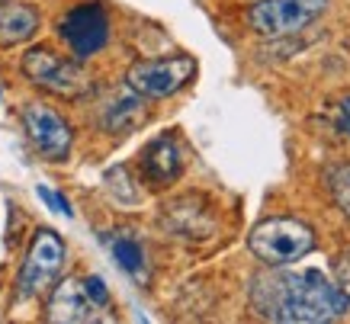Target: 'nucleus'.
Listing matches in <instances>:
<instances>
[{"label": "nucleus", "instance_id": "obj_19", "mask_svg": "<svg viewBox=\"0 0 350 324\" xmlns=\"http://www.w3.org/2000/svg\"><path fill=\"white\" fill-rule=\"evenodd\" d=\"M0 7H3V0H0Z\"/></svg>", "mask_w": 350, "mask_h": 324}, {"label": "nucleus", "instance_id": "obj_16", "mask_svg": "<svg viewBox=\"0 0 350 324\" xmlns=\"http://www.w3.org/2000/svg\"><path fill=\"white\" fill-rule=\"evenodd\" d=\"M81 286H84L87 299H90L96 308H107V305H109V289H107V282L100 280V276H87Z\"/></svg>", "mask_w": 350, "mask_h": 324}, {"label": "nucleus", "instance_id": "obj_5", "mask_svg": "<svg viewBox=\"0 0 350 324\" xmlns=\"http://www.w3.org/2000/svg\"><path fill=\"white\" fill-rule=\"evenodd\" d=\"M64 241L55 234L52 228H39L36 238H32L29 251H26V260L20 267V276H16V295L20 299H36L42 295L64 267Z\"/></svg>", "mask_w": 350, "mask_h": 324}, {"label": "nucleus", "instance_id": "obj_2", "mask_svg": "<svg viewBox=\"0 0 350 324\" xmlns=\"http://www.w3.org/2000/svg\"><path fill=\"white\" fill-rule=\"evenodd\" d=\"M247 247L264 267H289L315 247V231L302 219L276 215L254 225V231L247 234Z\"/></svg>", "mask_w": 350, "mask_h": 324}, {"label": "nucleus", "instance_id": "obj_7", "mask_svg": "<svg viewBox=\"0 0 350 324\" xmlns=\"http://www.w3.org/2000/svg\"><path fill=\"white\" fill-rule=\"evenodd\" d=\"M58 36H62L71 55H75L77 62H84V58H94L103 45L109 42V13L103 3H81L75 10H68L58 23Z\"/></svg>", "mask_w": 350, "mask_h": 324}, {"label": "nucleus", "instance_id": "obj_14", "mask_svg": "<svg viewBox=\"0 0 350 324\" xmlns=\"http://www.w3.org/2000/svg\"><path fill=\"white\" fill-rule=\"evenodd\" d=\"M328 183H331V196H334V202H338V209L350 219V164L331 170Z\"/></svg>", "mask_w": 350, "mask_h": 324}, {"label": "nucleus", "instance_id": "obj_9", "mask_svg": "<svg viewBox=\"0 0 350 324\" xmlns=\"http://www.w3.org/2000/svg\"><path fill=\"white\" fill-rule=\"evenodd\" d=\"M49 321H64V324H84L96 321V305L87 299L84 286L77 280H64L55 286L52 299H49Z\"/></svg>", "mask_w": 350, "mask_h": 324}, {"label": "nucleus", "instance_id": "obj_3", "mask_svg": "<svg viewBox=\"0 0 350 324\" xmlns=\"http://www.w3.org/2000/svg\"><path fill=\"white\" fill-rule=\"evenodd\" d=\"M20 68L39 90H49V94L62 96V100H81V96L90 94V74L81 68V62L62 58L45 45L29 49L23 55Z\"/></svg>", "mask_w": 350, "mask_h": 324}, {"label": "nucleus", "instance_id": "obj_11", "mask_svg": "<svg viewBox=\"0 0 350 324\" xmlns=\"http://www.w3.org/2000/svg\"><path fill=\"white\" fill-rule=\"evenodd\" d=\"M36 29H39V10H36V7L3 0V7H0V45H3V49L32 39Z\"/></svg>", "mask_w": 350, "mask_h": 324}, {"label": "nucleus", "instance_id": "obj_6", "mask_svg": "<svg viewBox=\"0 0 350 324\" xmlns=\"http://www.w3.org/2000/svg\"><path fill=\"white\" fill-rule=\"evenodd\" d=\"M325 10H328V0H257L247 10V23L257 36L280 39V36L306 29Z\"/></svg>", "mask_w": 350, "mask_h": 324}, {"label": "nucleus", "instance_id": "obj_4", "mask_svg": "<svg viewBox=\"0 0 350 324\" xmlns=\"http://www.w3.org/2000/svg\"><path fill=\"white\" fill-rule=\"evenodd\" d=\"M196 74V62L190 55H174V58H145L135 62L126 71V87L135 90L138 96H148V100H164L174 96L177 90L193 81Z\"/></svg>", "mask_w": 350, "mask_h": 324}, {"label": "nucleus", "instance_id": "obj_10", "mask_svg": "<svg viewBox=\"0 0 350 324\" xmlns=\"http://www.w3.org/2000/svg\"><path fill=\"white\" fill-rule=\"evenodd\" d=\"M183 170V157H180V148L170 135L158 138V141H151L145 148V154H142V174L148 180L151 187H167L174 180L180 177Z\"/></svg>", "mask_w": 350, "mask_h": 324}, {"label": "nucleus", "instance_id": "obj_13", "mask_svg": "<svg viewBox=\"0 0 350 324\" xmlns=\"http://www.w3.org/2000/svg\"><path fill=\"white\" fill-rule=\"evenodd\" d=\"M142 119H145L142 96L132 90V96H122V100H116V103L109 106L107 116H103V126H107L109 132H129V129H135Z\"/></svg>", "mask_w": 350, "mask_h": 324}, {"label": "nucleus", "instance_id": "obj_17", "mask_svg": "<svg viewBox=\"0 0 350 324\" xmlns=\"http://www.w3.org/2000/svg\"><path fill=\"white\" fill-rule=\"evenodd\" d=\"M338 286H340V293L350 299V251L338 260Z\"/></svg>", "mask_w": 350, "mask_h": 324}, {"label": "nucleus", "instance_id": "obj_1", "mask_svg": "<svg viewBox=\"0 0 350 324\" xmlns=\"http://www.w3.org/2000/svg\"><path fill=\"white\" fill-rule=\"evenodd\" d=\"M251 305L267 321L283 324H328L350 312V299L321 270H280L260 273L251 282Z\"/></svg>", "mask_w": 350, "mask_h": 324}, {"label": "nucleus", "instance_id": "obj_18", "mask_svg": "<svg viewBox=\"0 0 350 324\" xmlns=\"http://www.w3.org/2000/svg\"><path fill=\"white\" fill-rule=\"evenodd\" d=\"M338 129L350 138V96L347 100H340V106H338Z\"/></svg>", "mask_w": 350, "mask_h": 324}, {"label": "nucleus", "instance_id": "obj_12", "mask_svg": "<svg viewBox=\"0 0 350 324\" xmlns=\"http://www.w3.org/2000/svg\"><path fill=\"white\" fill-rule=\"evenodd\" d=\"M109 251L116 257V263L129 276H135L138 282L148 280V263H145V251H142V244L135 238H129V234H119V238L109 241Z\"/></svg>", "mask_w": 350, "mask_h": 324}, {"label": "nucleus", "instance_id": "obj_8", "mask_svg": "<svg viewBox=\"0 0 350 324\" xmlns=\"http://www.w3.org/2000/svg\"><path fill=\"white\" fill-rule=\"evenodd\" d=\"M23 126H26V135L36 145V151L49 161H64L71 154V145H75V132L64 122L62 116L55 113L52 106L45 103H29L23 109Z\"/></svg>", "mask_w": 350, "mask_h": 324}, {"label": "nucleus", "instance_id": "obj_15", "mask_svg": "<svg viewBox=\"0 0 350 324\" xmlns=\"http://www.w3.org/2000/svg\"><path fill=\"white\" fill-rule=\"evenodd\" d=\"M36 193H39V199H42V202H45V206H49L52 212H58V215H64V219H71V215H75L71 202H68L62 193H55V189H49V187H39Z\"/></svg>", "mask_w": 350, "mask_h": 324}]
</instances>
